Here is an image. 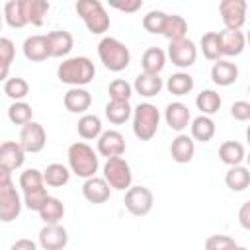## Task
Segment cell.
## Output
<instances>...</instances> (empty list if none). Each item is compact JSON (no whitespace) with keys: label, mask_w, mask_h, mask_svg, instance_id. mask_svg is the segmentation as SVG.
Wrapping results in <instances>:
<instances>
[{"label":"cell","mask_w":250,"mask_h":250,"mask_svg":"<svg viewBox=\"0 0 250 250\" xmlns=\"http://www.w3.org/2000/svg\"><path fill=\"white\" fill-rule=\"evenodd\" d=\"M49 193H47V188H39V189H33V191H27L23 193V205L29 209V211H39L43 207V203L47 201Z\"/></svg>","instance_id":"7bdbcfd3"},{"label":"cell","mask_w":250,"mask_h":250,"mask_svg":"<svg viewBox=\"0 0 250 250\" xmlns=\"http://www.w3.org/2000/svg\"><path fill=\"white\" fill-rule=\"evenodd\" d=\"M25 162V150L18 141H6L0 145V164L8 170H18Z\"/></svg>","instance_id":"ac0fdd59"},{"label":"cell","mask_w":250,"mask_h":250,"mask_svg":"<svg viewBox=\"0 0 250 250\" xmlns=\"http://www.w3.org/2000/svg\"><path fill=\"white\" fill-rule=\"evenodd\" d=\"M246 47V37L242 31H219V49H221V57H236L244 51Z\"/></svg>","instance_id":"e0dca14e"},{"label":"cell","mask_w":250,"mask_h":250,"mask_svg":"<svg viewBox=\"0 0 250 250\" xmlns=\"http://www.w3.org/2000/svg\"><path fill=\"white\" fill-rule=\"evenodd\" d=\"M57 76L62 84L70 88H82L94 80L96 66L88 57H70L59 64Z\"/></svg>","instance_id":"6da1fadb"},{"label":"cell","mask_w":250,"mask_h":250,"mask_svg":"<svg viewBox=\"0 0 250 250\" xmlns=\"http://www.w3.org/2000/svg\"><path fill=\"white\" fill-rule=\"evenodd\" d=\"M23 207V201L14 186V182L0 186V221L2 223H12L20 217Z\"/></svg>","instance_id":"ba28073f"},{"label":"cell","mask_w":250,"mask_h":250,"mask_svg":"<svg viewBox=\"0 0 250 250\" xmlns=\"http://www.w3.org/2000/svg\"><path fill=\"white\" fill-rule=\"evenodd\" d=\"M39 244L43 250H62L68 244V232L62 225H45L39 230Z\"/></svg>","instance_id":"4fadbf2b"},{"label":"cell","mask_w":250,"mask_h":250,"mask_svg":"<svg viewBox=\"0 0 250 250\" xmlns=\"http://www.w3.org/2000/svg\"><path fill=\"white\" fill-rule=\"evenodd\" d=\"M76 129H78V135L84 139V141H94L102 135V121L98 115L94 113H84L78 123H76Z\"/></svg>","instance_id":"f546056e"},{"label":"cell","mask_w":250,"mask_h":250,"mask_svg":"<svg viewBox=\"0 0 250 250\" xmlns=\"http://www.w3.org/2000/svg\"><path fill=\"white\" fill-rule=\"evenodd\" d=\"M47 49H49V57H66L72 47H74V39L72 33L66 29H57V31H49L47 35Z\"/></svg>","instance_id":"9a60e30c"},{"label":"cell","mask_w":250,"mask_h":250,"mask_svg":"<svg viewBox=\"0 0 250 250\" xmlns=\"http://www.w3.org/2000/svg\"><path fill=\"white\" fill-rule=\"evenodd\" d=\"M164 20H166V14H164V12L152 10V12H148V14L143 18V27H145L148 33H162Z\"/></svg>","instance_id":"ee69618b"},{"label":"cell","mask_w":250,"mask_h":250,"mask_svg":"<svg viewBox=\"0 0 250 250\" xmlns=\"http://www.w3.org/2000/svg\"><path fill=\"white\" fill-rule=\"evenodd\" d=\"M82 195L86 201L94 203V205H102L109 199L111 195V188L107 186V182L104 178H98V176H92L88 180H84L82 184Z\"/></svg>","instance_id":"5bb4252c"},{"label":"cell","mask_w":250,"mask_h":250,"mask_svg":"<svg viewBox=\"0 0 250 250\" xmlns=\"http://www.w3.org/2000/svg\"><path fill=\"white\" fill-rule=\"evenodd\" d=\"M107 94H109V98L113 102H129V98L133 96V86L127 80H123V78H115L109 84Z\"/></svg>","instance_id":"b9f144b4"},{"label":"cell","mask_w":250,"mask_h":250,"mask_svg":"<svg viewBox=\"0 0 250 250\" xmlns=\"http://www.w3.org/2000/svg\"><path fill=\"white\" fill-rule=\"evenodd\" d=\"M219 14L227 29L240 31L246 23V0H223L219 4Z\"/></svg>","instance_id":"30bf717a"},{"label":"cell","mask_w":250,"mask_h":250,"mask_svg":"<svg viewBox=\"0 0 250 250\" xmlns=\"http://www.w3.org/2000/svg\"><path fill=\"white\" fill-rule=\"evenodd\" d=\"M227 250H248L246 246H238V244H234V246H230V248H227Z\"/></svg>","instance_id":"816d5d0a"},{"label":"cell","mask_w":250,"mask_h":250,"mask_svg":"<svg viewBox=\"0 0 250 250\" xmlns=\"http://www.w3.org/2000/svg\"><path fill=\"white\" fill-rule=\"evenodd\" d=\"M160 125V111L154 104L143 102L133 109V133L139 141H150Z\"/></svg>","instance_id":"277c9868"},{"label":"cell","mask_w":250,"mask_h":250,"mask_svg":"<svg viewBox=\"0 0 250 250\" xmlns=\"http://www.w3.org/2000/svg\"><path fill=\"white\" fill-rule=\"evenodd\" d=\"M43 186H45V182H43V172L41 170L27 168L25 172H21V176H20V188H21L23 193L33 191V189H39Z\"/></svg>","instance_id":"60d3db41"},{"label":"cell","mask_w":250,"mask_h":250,"mask_svg":"<svg viewBox=\"0 0 250 250\" xmlns=\"http://www.w3.org/2000/svg\"><path fill=\"white\" fill-rule=\"evenodd\" d=\"M2 16L6 23L14 29H20L27 25V16H25V0H10L2 8Z\"/></svg>","instance_id":"603a6c76"},{"label":"cell","mask_w":250,"mask_h":250,"mask_svg":"<svg viewBox=\"0 0 250 250\" xmlns=\"http://www.w3.org/2000/svg\"><path fill=\"white\" fill-rule=\"evenodd\" d=\"M98 57L104 62V66L111 72H121L131 62L129 47L115 37H104L98 43Z\"/></svg>","instance_id":"3957f363"},{"label":"cell","mask_w":250,"mask_h":250,"mask_svg":"<svg viewBox=\"0 0 250 250\" xmlns=\"http://www.w3.org/2000/svg\"><path fill=\"white\" fill-rule=\"evenodd\" d=\"M236 78H238V66L230 61L219 59L211 66V80L217 86H230L236 82Z\"/></svg>","instance_id":"ffe728a7"},{"label":"cell","mask_w":250,"mask_h":250,"mask_svg":"<svg viewBox=\"0 0 250 250\" xmlns=\"http://www.w3.org/2000/svg\"><path fill=\"white\" fill-rule=\"evenodd\" d=\"M125 209L135 217H145L150 213L154 195L146 186H131L125 191Z\"/></svg>","instance_id":"52a82bcc"},{"label":"cell","mask_w":250,"mask_h":250,"mask_svg":"<svg viewBox=\"0 0 250 250\" xmlns=\"http://www.w3.org/2000/svg\"><path fill=\"white\" fill-rule=\"evenodd\" d=\"M10 250H37V244L31 238H20L10 246Z\"/></svg>","instance_id":"681fc988"},{"label":"cell","mask_w":250,"mask_h":250,"mask_svg":"<svg viewBox=\"0 0 250 250\" xmlns=\"http://www.w3.org/2000/svg\"><path fill=\"white\" fill-rule=\"evenodd\" d=\"M201 51H203V57L207 61H219L221 59V49H219V33L217 31H207L201 35Z\"/></svg>","instance_id":"ab89813d"},{"label":"cell","mask_w":250,"mask_h":250,"mask_svg":"<svg viewBox=\"0 0 250 250\" xmlns=\"http://www.w3.org/2000/svg\"><path fill=\"white\" fill-rule=\"evenodd\" d=\"M193 76L188 72H176L166 80V90L174 96H186L193 90Z\"/></svg>","instance_id":"836d02e7"},{"label":"cell","mask_w":250,"mask_h":250,"mask_svg":"<svg viewBox=\"0 0 250 250\" xmlns=\"http://www.w3.org/2000/svg\"><path fill=\"white\" fill-rule=\"evenodd\" d=\"M12 182V170H8L6 166L0 164V186H6Z\"/></svg>","instance_id":"f907efd6"},{"label":"cell","mask_w":250,"mask_h":250,"mask_svg":"<svg viewBox=\"0 0 250 250\" xmlns=\"http://www.w3.org/2000/svg\"><path fill=\"white\" fill-rule=\"evenodd\" d=\"M234 238L227 236V234H211L205 240V250H227L230 246H234Z\"/></svg>","instance_id":"f6af8a7d"},{"label":"cell","mask_w":250,"mask_h":250,"mask_svg":"<svg viewBox=\"0 0 250 250\" xmlns=\"http://www.w3.org/2000/svg\"><path fill=\"white\" fill-rule=\"evenodd\" d=\"M104 180L107 182L111 189H117V191L129 189L133 182V172H131L129 162L123 156L107 158L104 164Z\"/></svg>","instance_id":"8992f818"},{"label":"cell","mask_w":250,"mask_h":250,"mask_svg":"<svg viewBox=\"0 0 250 250\" xmlns=\"http://www.w3.org/2000/svg\"><path fill=\"white\" fill-rule=\"evenodd\" d=\"M168 57L172 61L174 66L178 68H189L191 64H195L197 59V47L191 39L182 37L176 41H170L168 45Z\"/></svg>","instance_id":"9c48e42d"},{"label":"cell","mask_w":250,"mask_h":250,"mask_svg":"<svg viewBox=\"0 0 250 250\" xmlns=\"http://www.w3.org/2000/svg\"><path fill=\"white\" fill-rule=\"evenodd\" d=\"M225 184L230 191H244L250 186V172L246 166H230L225 174Z\"/></svg>","instance_id":"f1b7e54d"},{"label":"cell","mask_w":250,"mask_h":250,"mask_svg":"<svg viewBox=\"0 0 250 250\" xmlns=\"http://www.w3.org/2000/svg\"><path fill=\"white\" fill-rule=\"evenodd\" d=\"M143 6V0H125V2H111V8L115 10H121L125 14H133L137 10H141Z\"/></svg>","instance_id":"7dc6e473"},{"label":"cell","mask_w":250,"mask_h":250,"mask_svg":"<svg viewBox=\"0 0 250 250\" xmlns=\"http://www.w3.org/2000/svg\"><path fill=\"white\" fill-rule=\"evenodd\" d=\"M33 117V109L29 104L25 102H12V105L8 107V119L14 123V125H27Z\"/></svg>","instance_id":"f35d334b"},{"label":"cell","mask_w":250,"mask_h":250,"mask_svg":"<svg viewBox=\"0 0 250 250\" xmlns=\"http://www.w3.org/2000/svg\"><path fill=\"white\" fill-rule=\"evenodd\" d=\"M221 104H223V100L215 90H201L197 94V98H195L197 109L201 111V115H207V117L217 113L221 109Z\"/></svg>","instance_id":"d6a6232c"},{"label":"cell","mask_w":250,"mask_h":250,"mask_svg":"<svg viewBox=\"0 0 250 250\" xmlns=\"http://www.w3.org/2000/svg\"><path fill=\"white\" fill-rule=\"evenodd\" d=\"M62 102H64V107L70 113H84L92 105V94L84 88H70L64 94Z\"/></svg>","instance_id":"7402d4cb"},{"label":"cell","mask_w":250,"mask_h":250,"mask_svg":"<svg viewBox=\"0 0 250 250\" xmlns=\"http://www.w3.org/2000/svg\"><path fill=\"white\" fill-rule=\"evenodd\" d=\"M162 86H164V82L158 74H146V72H141L135 78V84H133L135 92L143 98H152V96L160 94Z\"/></svg>","instance_id":"cb8c5ba5"},{"label":"cell","mask_w":250,"mask_h":250,"mask_svg":"<svg viewBox=\"0 0 250 250\" xmlns=\"http://www.w3.org/2000/svg\"><path fill=\"white\" fill-rule=\"evenodd\" d=\"M98 152L105 158L121 156L125 152V137L115 129L102 131V135L98 137Z\"/></svg>","instance_id":"7c38bea8"},{"label":"cell","mask_w":250,"mask_h":250,"mask_svg":"<svg viewBox=\"0 0 250 250\" xmlns=\"http://www.w3.org/2000/svg\"><path fill=\"white\" fill-rule=\"evenodd\" d=\"M219 158L227 166H240L244 160V146L238 141H225L219 146Z\"/></svg>","instance_id":"4dcf8cb0"},{"label":"cell","mask_w":250,"mask_h":250,"mask_svg":"<svg viewBox=\"0 0 250 250\" xmlns=\"http://www.w3.org/2000/svg\"><path fill=\"white\" fill-rule=\"evenodd\" d=\"M164 119H166V125H168L170 129L182 133V131L189 125L191 113H189V109H188L186 104H182V102H172V104H168L166 109H164Z\"/></svg>","instance_id":"2e32d148"},{"label":"cell","mask_w":250,"mask_h":250,"mask_svg":"<svg viewBox=\"0 0 250 250\" xmlns=\"http://www.w3.org/2000/svg\"><path fill=\"white\" fill-rule=\"evenodd\" d=\"M131 115H133V107L129 105V102H113V100H109L107 105H105V117L113 125L125 123Z\"/></svg>","instance_id":"d590c367"},{"label":"cell","mask_w":250,"mask_h":250,"mask_svg":"<svg viewBox=\"0 0 250 250\" xmlns=\"http://www.w3.org/2000/svg\"><path fill=\"white\" fill-rule=\"evenodd\" d=\"M170 154H172V160L178 162V164H188L191 162L193 154H195V143L189 135H184L180 133L172 145H170Z\"/></svg>","instance_id":"d6986e66"},{"label":"cell","mask_w":250,"mask_h":250,"mask_svg":"<svg viewBox=\"0 0 250 250\" xmlns=\"http://www.w3.org/2000/svg\"><path fill=\"white\" fill-rule=\"evenodd\" d=\"M18 143L21 145V148H23L25 152L35 154V152H41V150L45 148L47 133H45V129H43L41 123L29 121L27 125L21 127V131H20V141H18Z\"/></svg>","instance_id":"8fae6325"},{"label":"cell","mask_w":250,"mask_h":250,"mask_svg":"<svg viewBox=\"0 0 250 250\" xmlns=\"http://www.w3.org/2000/svg\"><path fill=\"white\" fill-rule=\"evenodd\" d=\"M66 156H68L70 174H76L78 178H84V180L96 176V172L100 168V158L88 143H82V141L72 143L68 146Z\"/></svg>","instance_id":"7a4b0ae2"},{"label":"cell","mask_w":250,"mask_h":250,"mask_svg":"<svg viewBox=\"0 0 250 250\" xmlns=\"http://www.w3.org/2000/svg\"><path fill=\"white\" fill-rule=\"evenodd\" d=\"M2 23H4V16H2V10H0V29H2Z\"/></svg>","instance_id":"f5cc1de1"},{"label":"cell","mask_w":250,"mask_h":250,"mask_svg":"<svg viewBox=\"0 0 250 250\" xmlns=\"http://www.w3.org/2000/svg\"><path fill=\"white\" fill-rule=\"evenodd\" d=\"M186 33H188V21L178 14H166L160 35H164L168 41H176V39L186 37Z\"/></svg>","instance_id":"4316f807"},{"label":"cell","mask_w":250,"mask_h":250,"mask_svg":"<svg viewBox=\"0 0 250 250\" xmlns=\"http://www.w3.org/2000/svg\"><path fill=\"white\" fill-rule=\"evenodd\" d=\"M141 66H143V72L146 74H160L166 66V53L160 47H148L143 53Z\"/></svg>","instance_id":"d4e9b609"},{"label":"cell","mask_w":250,"mask_h":250,"mask_svg":"<svg viewBox=\"0 0 250 250\" xmlns=\"http://www.w3.org/2000/svg\"><path fill=\"white\" fill-rule=\"evenodd\" d=\"M189 129H191V139L199 143H209L215 137V121L207 115H197L191 121Z\"/></svg>","instance_id":"83f0119b"},{"label":"cell","mask_w":250,"mask_h":250,"mask_svg":"<svg viewBox=\"0 0 250 250\" xmlns=\"http://www.w3.org/2000/svg\"><path fill=\"white\" fill-rule=\"evenodd\" d=\"M68 180H70V170L64 164L53 162L43 170V182L49 188H62L68 184Z\"/></svg>","instance_id":"484cf974"},{"label":"cell","mask_w":250,"mask_h":250,"mask_svg":"<svg viewBox=\"0 0 250 250\" xmlns=\"http://www.w3.org/2000/svg\"><path fill=\"white\" fill-rule=\"evenodd\" d=\"M238 219H240V225H242V229H250V201H246V203H242V207H240V213H238Z\"/></svg>","instance_id":"c3c4849f"},{"label":"cell","mask_w":250,"mask_h":250,"mask_svg":"<svg viewBox=\"0 0 250 250\" xmlns=\"http://www.w3.org/2000/svg\"><path fill=\"white\" fill-rule=\"evenodd\" d=\"M23 55L31 62H41L49 59V49H47V37L45 35H29L23 41Z\"/></svg>","instance_id":"44dd1931"},{"label":"cell","mask_w":250,"mask_h":250,"mask_svg":"<svg viewBox=\"0 0 250 250\" xmlns=\"http://www.w3.org/2000/svg\"><path fill=\"white\" fill-rule=\"evenodd\" d=\"M16 57V45L12 39L8 37H0V82L8 80L10 74V66L14 62Z\"/></svg>","instance_id":"e575fe53"},{"label":"cell","mask_w":250,"mask_h":250,"mask_svg":"<svg viewBox=\"0 0 250 250\" xmlns=\"http://www.w3.org/2000/svg\"><path fill=\"white\" fill-rule=\"evenodd\" d=\"M74 8L92 35H102L109 29V16L100 0H78Z\"/></svg>","instance_id":"5b68a950"},{"label":"cell","mask_w":250,"mask_h":250,"mask_svg":"<svg viewBox=\"0 0 250 250\" xmlns=\"http://www.w3.org/2000/svg\"><path fill=\"white\" fill-rule=\"evenodd\" d=\"M230 115L236 121H248L250 119V104L244 100H238L230 105Z\"/></svg>","instance_id":"bcb514c9"},{"label":"cell","mask_w":250,"mask_h":250,"mask_svg":"<svg viewBox=\"0 0 250 250\" xmlns=\"http://www.w3.org/2000/svg\"><path fill=\"white\" fill-rule=\"evenodd\" d=\"M4 94L12 102H23V98L29 94V84H27L25 78H20V76L8 78L4 82Z\"/></svg>","instance_id":"74e56055"},{"label":"cell","mask_w":250,"mask_h":250,"mask_svg":"<svg viewBox=\"0 0 250 250\" xmlns=\"http://www.w3.org/2000/svg\"><path fill=\"white\" fill-rule=\"evenodd\" d=\"M51 4L47 0H25V16H27V23L33 25H43L45 16L49 12Z\"/></svg>","instance_id":"8d00e7d4"},{"label":"cell","mask_w":250,"mask_h":250,"mask_svg":"<svg viewBox=\"0 0 250 250\" xmlns=\"http://www.w3.org/2000/svg\"><path fill=\"white\" fill-rule=\"evenodd\" d=\"M37 213H39V217L45 225H59L61 219L64 217V205L61 203V199L49 195L47 201L43 203V207Z\"/></svg>","instance_id":"1f68e13d"}]
</instances>
